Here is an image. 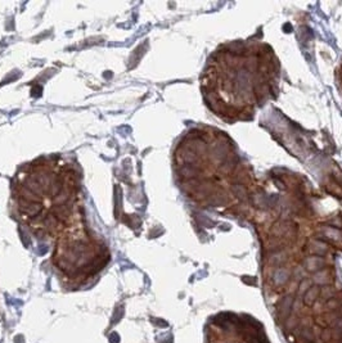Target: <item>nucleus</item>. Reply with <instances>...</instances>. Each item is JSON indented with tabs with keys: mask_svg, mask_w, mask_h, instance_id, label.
I'll list each match as a JSON object with an SVG mask.
<instances>
[{
	"mask_svg": "<svg viewBox=\"0 0 342 343\" xmlns=\"http://www.w3.org/2000/svg\"><path fill=\"white\" fill-rule=\"evenodd\" d=\"M341 67H342V66H341ZM341 75H342V72H341ZM341 81H342V79H341Z\"/></svg>",
	"mask_w": 342,
	"mask_h": 343,
	"instance_id": "5",
	"label": "nucleus"
},
{
	"mask_svg": "<svg viewBox=\"0 0 342 343\" xmlns=\"http://www.w3.org/2000/svg\"><path fill=\"white\" fill-rule=\"evenodd\" d=\"M109 260L104 243L83 221L54 240L53 265L70 282H88Z\"/></svg>",
	"mask_w": 342,
	"mask_h": 343,
	"instance_id": "3",
	"label": "nucleus"
},
{
	"mask_svg": "<svg viewBox=\"0 0 342 343\" xmlns=\"http://www.w3.org/2000/svg\"><path fill=\"white\" fill-rule=\"evenodd\" d=\"M12 208L33 236L55 240L86 221L77 170L62 157H42L23 165L12 181Z\"/></svg>",
	"mask_w": 342,
	"mask_h": 343,
	"instance_id": "1",
	"label": "nucleus"
},
{
	"mask_svg": "<svg viewBox=\"0 0 342 343\" xmlns=\"http://www.w3.org/2000/svg\"><path fill=\"white\" fill-rule=\"evenodd\" d=\"M206 343H270L262 325L247 315L221 313L207 324Z\"/></svg>",
	"mask_w": 342,
	"mask_h": 343,
	"instance_id": "4",
	"label": "nucleus"
},
{
	"mask_svg": "<svg viewBox=\"0 0 342 343\" xmlns=\"http://www.w3.org/2000/svg\"><path fill=\"white\" fill-rule=\"evenodd\" d=\"M278 77L271 50L259 42H235L207 63L202 91L207 105L224 120L249 117L270 98Z\"/></svg>",
	"mask_w": 342,
	"mask_h": 343,
	"instance_id": "2",
	"label": "nucleus"
}]
</instances>
